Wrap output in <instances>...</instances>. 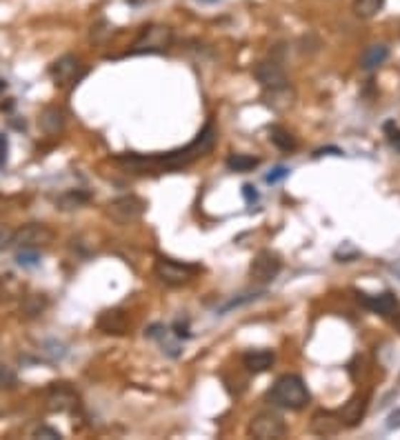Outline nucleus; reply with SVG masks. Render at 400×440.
Listing matches in <instances>:
<instances>
[{"label": "nucleus", "instance_id": "c85d7f7f", "mask_svg": "<svg viewBox=\"0 0 400 440\" xmlns=\"http://www.w3.org/2000/svg\"><path fill=\"white\" fill-rule=\"evenodd\" d=\"M18 385V376L9 365L0 363V389H14Z\"/></svg>", "mask_w": 400, "mask_h": 440}, {"label": "nucleus", "instance_id": "1a4fd4ad", "mask_svg": "<svg viewBox=\"0 0 400 440\" xmlns=\"http://www.w3.org/2000/svg\"><path fill=\"white\" fill-rule=\"evenodd\" d=\"M83 71H85L83 63H80V58L74 56V54L60 56L58 60H54L51 67H49V76L58 87L74 85L76 80L83 76Z\"/></svg>", "mask_w": 400, "mask_h": 440}, {"label": "nucleus", "instance_id": "4c0bfd02", "mask_svg": "<svg viewBox=\"0 0 400 440\" xmlns=\"http://www.w3.org/2000/svg\"><path fill=\"white\" fill-rule=\"evenodd\" d=\"M320 156H343V149H338V147H323V149H316V151H314V158H320Z\"/></svg>", "mask_w": 400, "mask_h": 440}, {"label": "nucleus", "instance_id": "7c9ffc66", "mask_svg": "<svg viewBox=\"0 0 400 440\" xmlns=\"http://www.w3.org/2000/svg\"><path fill=\"white\" fill-rule=\"evenodd\" d=\"M289 167H283V165H280V167H276V169H271L267 176H265V183L267 185H276V183H280V180H285L287 176H289Z\"/></svg>", "mask_w": 400, "mask_h": 440}, {"label": "nucleus", "instance_id": "412c9836", "mask_svg": "<svg viewBox=\"0 0 400 440\" xmlns=\"http://www.w3.org/2000/svg\"><path fill=\"white\" fill-rule=\"evenodd\" d=\"M89 198L91 196L83 189H71V191H65L63 196H60L56 200V205H58V209H63V211H74V209H80L83 205H87Z\"/></svg>", "mask_w": 400, "mask_h": 440}, {"label": "nucleus", "instance_id": "4be33fe9", "mask_svg": "<svg viewBox=\"0 0 400 440\" xmlns=\"http://www.w3.org/2000/svg\"><path fill=\"white\" fill-rule=\"evenodd\" d=\"M269 140L280 151H294L296 149V138L289 134V129L280 127V125H271L269 127Z\"/></svg>", "mask_w": 400, "mask_h": 440}, {"label": "nucleus", "instance_id": "79ce46f5", "mask_svg": "<svg viewBox=\"0 0 400 440\" xmlns=\"http://www.w3.org/2000/svg\"><path fill=\"white\" fill-rule=\"evenodd\" d=\"M7 87V83H5V80H0V91H3Z\"/></svg>", "mask_w": 400, "mask_h": 440}, {"label": "nucleus", "instance_id": "2f4dec72", "mask_svg": "<svg viewBox=\"0 0 400 440\" xmlns=\"http://www.w3.org/2000/svg\"><path fill=\"white\" fill-rule=\"evenodd\" d=\"M11 238H14V229L9 225H3L0 223V251L11 247Z\"/></svg>", "mask_w": 400, "mask_h": 440}, {"label": "nucleus", "instance_id": "c756f323", "mask_svg": "<svg viewBox=\"0 0 400 440\" xmlns=\"http://www.w3.org/2000/svg\"><path fill=\"white\" fill-rule=\"evenodd\" d=\"M358 256H360V251L351 243H343V247L336 251V258L340 260V263H351V260L358 258Z\"/></svg>", "mask_w": 400, "mask_h": 440}, {"label": "nucleus", "instance_id": "20e7f679", "mask_svg": "<svg viewBox=\"0 0 400 440\" xmlns=\"http://www.w3.org/2000/svg\"><path fill=\"white\" fill-rule=\"evenodd\" d=\"M147 209V203L143 198H138L134 194H127V196H118L114 200H109L107 207H105V214L114 220L116 225H131L136 220L143 218Z\"/></svg>", "mask_w": 400, "mask_h": 440}, {"label": "nucleus", "instance_id": "f257e3e1", "mask_svg": "<svg viewBox=\"0 0 400 440\" xmlns=\"http://www.w3.org/2000/svg\"><path fill=\"white\" fill-rule=\"evenodd\" d=\"M216 138H218V131L214 127V123H207L205 129L200 131L189 145L180 147V149H174V151H167V154H160V156H118L116 160L118 163H123L136 171H143L145 167H158V169H183L191 163H196L198 158L207 156L214 145H216Z\"/></svg>", "mask_w": 400, "mask_h": 440}, {"label": "nucleus", "instance_id": "aec40b11", "mask_svg": "<svg viewBox=\"0 0 400 440\" xmlns=\"http://www.w3.org/2000/svg\"><path fill=\"white\" fill-rule=\"evenodd\" d=\"M387 58H389V47H385V45H369L363 51V56H360V69L374 71V69H378L380 65H383Z\"/></svg>", "mask_w": 400, "mask_h": 440}, {"label": "nucleus", "instance_id": "473e14b6", "mask_svg": "<svg viewBox=\"0 0 400 440\" xmlns=\"http://www.w3.org/2000/svg\"><path fill=\"white\" fill-rule=\"evenodd\" d=\"M34 438H49V440H60V438H63V434H60L58 429H54V427H38V429L34 431Z\"/></svg>", "mask_w": 400, "mask_h": 440}, {"label": "nucleus", "instance_id": "ea45409f", "mask_svg": "<svg viewBox=\"0 0 400 440\" xmlns=\"http://www.w3.org/2000/svg\"><path fill=\"white\" fill-rule=\"evenodd\" d=\"M391 269H394V274H396V276H398V280H400V263H396Z\"/></svg>", "mask_w": 400, "mask_h": 440}, {"label": "nucleus", "instance_id": "f704fd0d", "mask_svg": "<svg viewBox=\"0 0 400 440\" xmlns=\"http://www.w3.org/2000/svg\"><path fill=\"white\" fill-rule=\"evenodd\" d=\"M243 198L247 205H256L258 203V191L254 185H243Z\"/></svg>", "mask_w": 400, "mask_h": 440}, {"label": "nucleus", "instance_id": "5701e85b", "mask_svg": "<svg viewBox=\"0 0 400 440\" xmlns=\"http://www.w3.org/2000/svg\"><path fill=\"white\" fill-rule=\"evenodd\" d=\"M260 165V160L256 156H249V154H231L227 158V167L231 171H238V174H247L251 169H256Z\"/></svg>", "mask_w": 400, "mask_h": 440}, {"label": "nucleus", "instance_id": "9b49d317", "mask_svg": "<svg viewBox=\"0 0 400 440\" xmlns=\"http://www.w3.org/2000/svg\"><path fill=\"white\" fill-rule=\"evenodd\" d=\"M343 427H345L343 418H340L338 411H331V409H318L309 420V431L316 436H323V438L340 434Z\"/></svg>", "mask_w": 400, "mask_h": 440}, {"label": "nucleus", "instance_id": "c9c22d12", "mask_svg": "<svg viewBox=\"0 0 400 440\" xmlns=\"http://www.w3.org/2000/svg\"><path fill=\"white\" fill-rule=\"evenodd\" d=\"M171 329H174V336H176V338H185V340L191 338V331H189V325H187V323H180V320H178V323H174Z\"/></svg>", "mask_w": 400, "mask_h": 440}, {"label": "nucleus", "instance_id": "f03ea898", "mask_svg": "<svg viewBox=\"0 0 400 440\" xmlns=\"http://www.w3.org/2000/svg\"><path fill=\"white\" fill-rule=\"evenodd\" d=\"M267 400L276 407L298 411V409L307 407V403L311 400V394L303 378L296 374H285L271 385V389L267 391Z\"/></svg>", "mask_w": 400, "mask_h": 440}, {"label": "nucleus", "instance_id": "423d86ee", "mask_svg": "<svg viewBox=\"0 0 400 440\" xmlns=\"http://www.w3.org/2000/svg\"><path fill=\"white\" fill-rule=\"evenodd\" d=\"M154 271L160 278V283H165L169 287H180V285H187L189 280L196 276L198 267L176 263V260H171V258L160 256L156 260V265H154Z\"/></svg>", "mask_w": 400, "mask_h": 440}, {"label": "nucleus", "instance_id": "58836bf2", "mask_svg": "<svg viewBox=\"0 0 400 440\" xmlns=\"http://www.w3.org/2000/svg\"><path fill=\"white\" fill-rule=\"evenodd\" d=\"M394 329L400 334V314H396V316H394Z\"/></svg>", "mask_w": 400, "mask_h": 440}, {"label": "nucleus", "instance_id": "dca6fc26", "mask_svg": "<svg viewBox=\"0 0 400 440\" xmlns=\"http://www.w3.org/2000/svg\"><path fill=\"white\" fill-rule=\"evenodd\" d=\"M145 334H147L151 340H156L165 356H169V358H180V354H183V349H180V345H178V340L171 338V331H169L165 325L154 323V325L147 327Z\"/></svg>", "mask_w": 400, "mask_h": 440}, {"label": "nucleus", "instance_id": "f3484780", "mask_svg": "<svg viewBox=\"0 0 400 440\" xmlns=\"http://www.w3.org/2000/svg\"><path fill=\"white\" fill-rule=\"evenodd\" d=\"M274 363H276V354L271 349H249L243 356V365L251 374H263V371L271 369Z\"/></svg>", "mask_w": 400, "mask_h": 440}, {"label": "nucleus", "instance_id": "39448f33", "mask_svg": "<svg viewBox=\"0 0 400 440\" xmlns=\"http://www.w3.org/2000/svg\"><path fill=\"white\" fill-rule=\"evenodd\" d=\"M54 238H56V234L47 225L29 223V225H23V227H18L14 231L11 245L18 247V249H40V247L51 245Z\"/></svg>", "mask_w": 400, "mask_h": 440}, {"label": "nucleus", "instance_id": "2eb2a0df", "mask_svg": "<svg viewBox=\"0 0 400 440\" xmlns=\"http://www.w3.org/2000/svg\"><path fill=\"white\" fill-rule=\"evenodd\" d=\"M340 418H343L345 427H356L363 423V418L367 414V396L365 394H356L351 396L347 403L338 409Z\"/></svg>", "mask_w": 400, "mask_h": 440}, {"label": "nucleus", "instance_id": "bb28decb", "mask_svg": "<svg viewBox=\"0 0 400 440\" xmlns=\"http://www.w3.org/2000/svg\"><path fill=\"white\" fill-rule=\"evenodd\" d=\"M16 263L20 267H36L40 263V254H38V249H18Z\"/></svg>", "mask_w": 400, "mask_h": 440}, {"label": "nucleus", "instance_id": "e433bc0d", "mask_svg": "<svg viewBox=\"0 0 400 440\" xmlns=\"http://www.w3.org/2000/svg\"><path fill=\"white\" fill-rule=\"evenodd\" d=\"M387 429H400V407L398 409H394L389 416H387Z\"/></svg>", "mask_w": 400, "mask_h": 440}, {"label": "nucleus", "instance_id": "a211bd4d", "mask_svg": "<svg viewBox=\"0 0 400 440\" xmlns=\"http://www.w3.org/2000/svg\"><path fill=\"white\" fill-rule=\"evenodd\" d=\"M265 103L274 111H287L296 103V91H294L291 85L276 87V89H265Z\"/></svg>", "mask_w": 400, "mask_h": 440}, {"label": "nucleus", "instance_id": "393cba45", "mask_svg": "<svg viewBox=\"0 0 400 440\" xmlns=\"http://www.w3.org/2000/svg\"><path fill=\"white\" fill-rule=\"evenodd\" d=\"M265 296V291H249V294H243V296H236V298H231V300H227L225 305H220L216 311L223 316V314H229L231 309H238V307H243V305H247V303H254V300H258V298H263Z\"/></svg>", "mask_w": 400, "mask_h": 440}, {"label": "nucleus", "instance_id": "b1692460", "mask_svg": "<svg viewBox=\"0 0 400 440\" xmlns=\"http://www.w3.org/2000/svg\"><path fill=\"white\" fill-rule=\"evenodd\" d=\"M385 7V0H354L351 3V9L358 18H374L376 14H380V9Z\"/></svg>", "mask_w": 400, "mask_h": 440}, {"label": "nucleus", "instance_id": "a878e982", "mask_svg": "<svg viewBox=\"0 0 400 440\" xmlns=\"http://www.w3.org/2000/svg\"><path fill=\"white\" fill-rule=\"evenodd\" d=\"M45 307H47V298L40 296V294H31V296H27V298L23 300V314H25L27 318L40 316V314L45 311Z\"/></svg>", "mask_w": 400, "mask_h": 440}, {"label": "nucleus", "instance_id": "6ab92c4d", "mask_svg": "<svg viewBox=\"0 0 400 440\" xmlns=\"http://www.w3.org/2000/svg\"><path fill=\"white\" fill-rule=\"evenodd\" d=\"M40 129H43L47 136H58V134H63L65 129V123H67V116L65 111L60 109V107H45L43 114H40Z\"/></svg>", "mask_w": 400, "mask_h": 440}, {"label": "nucleus", "instance_id": "72a5a7b5", "mask_svg": "<svg viewBox=\"0 0 400 440\" xmlns=\"http://www.w3.org/2000/svg\"><path fill=\"white\" fill-rule=\"evenodd\" d=\"M7 154H9V140L5 134H0V169L7 165Z\"/></svg>", "mask_w": 400, "mask_h": 440}, {"label": "nucleus", "instance_id": "f8f14e48", "mask_svg": "<svg viewBox=\"0 0 400 440\" xmlns=\"http://www.w3.org/2000/svg\"><path fill=\"white\" fill-rule=\"evenodd\" d=\"M254 76L263 89H276V87H285L289 85V78L285 74V69L280 67L276 60H263V63H258L256 69H254Z\"/></svg>", "mask_w": 400, "mask_h": 440}, {"label": "nucleus", "instance_id": "ddd939ff", "mask_svg": "<svg viewBox=\"0 0 400 440\" xmlns=\"http://www.w3.org/2000/svg\"><path fill=\"white\" fill-rule=\"evenodd\" d=\"M358 303L378 316H391L398 309V298L391 291L374 294V296L365 294V291H358Z\"/></svg>", "mask_w": 400, "mask_h": 440}, {"label": "nucleus", "instance_id": "6e6552de", "mask_svg": "<svg viewBox=\"0 0 400 440\" xmlns=\"http://www.w3.org/2000/svg\"><path fill=\"white\" fill-rule=\"evenodd\" d=\"M280 269H283V260H280V256L271 249H263V251H258L251 260L249 278L256 285H267L280 274Z\"/></svg>", "mask_w": 400, "mask_h": 440}, {"label": "nucleus", "instance_id": "cd10ccee", "mask_svg": "<svg viewBox=\"0 0 400 440\" xmlns=\"http://www.w3.org/2000/svg\"><path fill=\"white\" fill-rule=\"evenodd\" d=\"M383 131L387 136V143L391 145V149H396L400 154V127L394 123V120H387V123L383 125Z\"/></svg>", "mask_w": 400, "mask_h": 440}, {"label": "nucleus", "instance_id": "7ed1b4c3", "mask_svg": "<svg viewBox=\"0 0 400 440\" xmlns=\"http://www.w3.org/2000/svg\"><path fill=\"white\" fill-rule=\"evenodd\" d=\"M174 43V31L165 25H149L140 31L129 49V56H143V54H163Z\"/></svg>", "mask_w": 400, "mask_h": 440}, {"label": "nucleus", "instance_id": "9d476101", "mask_svg": "<svg viewBox=\"0 0 400 440\" xmlns=\"http://www.w3.org/2000/svg\"><path fill=\"white\" fill-rule=\"evenodd\" d=\"M45 400H47L49 411H58V414H67L78 407V394L65 383H54L47 389Z\"/></svg>", "mask_w": 400, "mask_h": 440}, {"label": "nucleus", "instance_id": "0eeeda50", "mask_svg": "<svg viewBox=\"0 0 400 440\" xmlns=\"http://www.w3.org/2000/svg\"><path fill=\"white\" fill-rule=\"evenodd\" d=\"M247 434L251 438H258V440H278V438H283L287 434V425L278 414L260 411L251 418Z\"/></svg>", "mask_w": 400, "mask_h": 440}, {"label": "nucleus", "instance_id": "a19ab883", "mask_svg": "<svg viewBox=\"0 0 400 440\" xmlns=\"http://www.w3.org/2000/svg\"><path fill=\"white\" fill-rule=\"evenodd\" d=\"M198 3H203V5H214V3H218V0H198Z\"/></svg>", "mask_w": 400, "mask_h": 440}, {"label": "nucleus", "instance_id": "4468645a", "mask_svg": "<svg viewBox=\"0 0 400 440\" xmlns=\"http://www.w3.org/2000/svg\"><path fill=\"white\" fill-rule=\"evenodd\" d=\"M96 327L103 331V334H109V336H123L129 327V320H127V314L123 309H105L100 311L98 320H96Z\"/></svg>", "mask_w": 400, "mask_h": 440}]
</instances>
